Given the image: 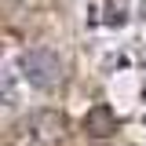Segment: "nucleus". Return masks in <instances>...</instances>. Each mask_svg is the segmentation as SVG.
<instances>
[{
    "mask_svg": "<svg viewBox=\"0 0 146 146\" xmlns=\"http://www.w3.org/2000/svg\"><path fill=\"white\" fill-rule=\"evenodd\" d=\"M18 70H22V80L36 91H55L62 84V58L51 48H26L18 55Z\"/></svg>",
    "mask_w": 146,
    "mask_h": 146,
    "instance_id": "1",
    "label": "nucleus"
},
{
    "mask_svg": "<svg viewBox=\"0 0 146 146\" xmlns=\"http://www.w3.org/2000/svg\"><path fill=\"white\" fill-rule=\"evenodd\" d=\"M29 146H70V121L58 110H36L29 117Z\"/></svg>",
    "mask_w": 146,
    "mask_h": 146,
    "instance_id": "2",
    "label": "nucleus"
},
{
    "mask_svg": "<svg viewBox=\"0 0 146 146\" xmlns=\"http://www.w3.org/2000/svg\"><path fill=\"white\" fill-rule=\"evenodd\" d=\"M113 128H117V117H113V110H106V106H95V110H88V117H84V131H88L91 139L113 135Z\"/></svg>",
    "mask_w": 146,
    "mask_h": 146,
    "instance_id": "3",
    "label": "nucleus"
},
{
    "mask_svg": "<svg viewBox=\"0 0 146 146\" xmlns=\"http://www.w3.org/2000/svg\"><path fill=\"white\" fill-rule=\"evenodd\" d=\"M15 77H11V73L7 70H0V106H7V102H15Z\"/></svg>",
    "mask_w": 146,
    "mask_h": 146,
    "instance_id": "4",
    "label": "nucleus"
},
{
    "mask_svg": "<svg viewBox=\"0 0 146 146\" xmlns=\"http://www.w3.org/2000/svg\"><path fill=\"white\" fill-rule=\"evenodd\" d=\"M139 11H143V18H146V0H139Z\"/></svg>",
    "mask_w": 146,
    "mask_h": 146,
    "instance_id": "5",
    "label": "nucleus"
}]
</instances>
